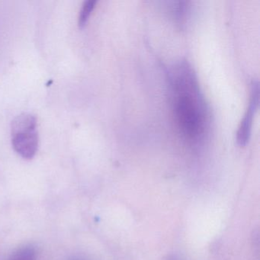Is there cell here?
<instances>
[{
    "label": "cell",
    "mask_w": 260,
    "mask_h": 260,
    "mask_svg": "<svg viewBox=\"0 0 260 260\" xmlns=\"http://www.w3.org/2000/svg\"><path fill=\"white\" fill-rule=\"evenodd\" d=\"M173 81L175 115L182 135L191 141L203 137L206 110L191 70L182 65L176 68Z\"/></svg>",
    "instance_id": "6da1fadb"
},
{
    "label": "cell",
    "mask_w": 260,
    "mask_h": 260,
    "mask_svg": "<svg viewBox=\"0 0 260 260\" xmlns=\"http://www.w3.org/2000/svg\"><path fill=\"white\" fill-rule=\"evenodd\" d=\"M11 140L13 149L19 156L33 159L39 149L37 118L30 113L16 117L12 123Z\"/></svg>",
    "instance_id": "7a4b0ae2"
},
{
    "label": "cell",
    "mask_w": 260,
    "mask_h": 260,
    "mask_svg": "<svg viewBox=\"0 0 260 260\" xmlns=\"http://www.w3.org/2000/svg\"><path fill=\"white\" fill-rule=\"evenodd\" d=\"M259 100V86L258 81H253L251 85L250 100L249 107L240 122L237 133V141L239 145L246 146L249 140L252 130L253 115L256 112Z\"/></svg>",
    "instance_id": "3957f363"
},
{
    "label": "cell",
    "mask_w": 260,
    "mask_h": 260,
    "mask_svg": "<svg viewBox=\"0 0 260 260\" xmlns=\"http://www.w3.org/2000/svg\"><path fill=\"white\" fill-rule=\"evenodd\" d=\"M96 4L97 1L95 0H87L83 3L78 19V25L80 28H83L86 25Z\"/></svg>",
    "instance_id": "277c9868"
},
{
    "label": "cell",
    "mask_w": 260,
    "mask_h": 260,
    "mask_svg": "<svg viewBox=\"0 0 260 260\" xmlns=\"http://www.w3.org/2000/svg\"><path fill=\"white\" fill-rule=\"evenodd\" d=\"M36 249L31 246H24L13 252L10 260H37Z\"/></svg>",
    "instance_id": "5b68a950"
}]
</instances>
